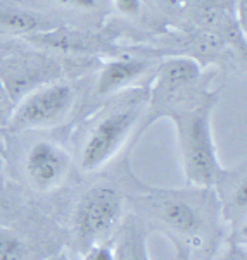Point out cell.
<instances>
[{
  "label": "cell",
  "mask_w": 247,
  "mask_h": 260,
  "mask_svg": "<svg viewBox=\"0 0 247 260\" xmlns=\"http://www.w3.org/2000/svg\"><path fill=\"white\" fill-rule=\"evenodd\" d=\"M194 99L196 91L157 111V114L170 116L175 122L182 164L188 183L209 188L223 176L211 131V111L214 96L204 93L199 100Z\"/></svg>",
  "instance_id": "obj_1"
},
{
  "label": "cell",
  "mask_w": 247,
  "mask_h": 260,
  "mask_svg": "<svg viewBox=\"0 0 247 260\" xmlns=\"http://www.w3.org/2000/svg\"><path fill=\"white\" fill-rule=\"evenodd\" d=\"M145 212L168 236H173L178 243L201 245L206 221L201 209L192 200L178 195H161L147 198Z\"/></svg>",
  "instance_id": "obj_2"
},
{
  "label": "cell",
  "mask_w": 247,
  "mask_h": 260,
  "mask_svg": "<svg viewBox=\"0 0 247 260\" xmlns=\"http://www.w3.org/2000/svg\"><path fill=\"white\" fill-rule=\"evenodd\" d=\"M136 121L135 109H118L99 121L87 136L80 153V167L83 173L100 169L116 155L125 143Z\"/></svg>",
  "instance_id": "obj_3"
},
{
  "label": "cell",
  "mask_w": 247,
  "mask_h": 260,
  "mask_svg": "<svg viewBox=\"0 0 247 260\" xmlns=\"http://www.w3.org/2000/svg\"><path fill=\"white\" fill-rule=\"evenodd\" d=\"M74 102V90L66 83H52L32 91L12 112L11 122L16 129L48 127L59 122Z\"/></svg>",
  "instance_id": "obj_4"
},
{
  "label": "cell",
  "mask_w": 247,
  "mask_h": 260,
  "mask_svg": "<svg viewBox=\"0 0 247 260\" xmlns=\"http://www.w3.org/2000/svg\"><path fill=\"white\" fill-rule=\"evenodd\" d=\"M123 198L111 188H94L80 200L74 214V228L83 245H92L104 238L118 222Z\"/></svg>",
  "instance_id": "obj_5"
},
{
  "label": "cell",
  "mask_w": 247,
  "mask_h": 260,
  "mask_svg": "<svg viewBox=\"0 0 247 260\" xmlns=\"http://www.w3.org/2000/svg\"><path fill=\"white\" fill-rule=\"evenodd\" d=\"M201 76L199 62L190 57H176L162 64L152 83L151 100L156 105V112L194 93Z\"/></svg>",
  "instance_id": "obj_6"
},
{
  "label": "cell",
  "mask_w": 247,
  "mask_h": 260,
  "mask_svg": "<svg viewBox=\"0 0 247 260\" xmlns=\"http://www.w3.org/2000/svg\"><path fill=\"white\" fill-rule=\"evenodd\" d=\"M26 174L38 189H52L63 183L69 167V157L59 145L38 142L28 150Z\"/></svg>",
  "instance_id": "obj_7"
},
{
  "label": "cell",
  "mask_w": 247,
  "mask_h": 260,
  "mask_svg": "<svg viewBox=\"0 0 247 260\" xmlns=\"http://www.w3.org/2000/svg\"><path fill=\"white\" fill-rule=\"evenodd\" d=\"M147 69V62L140 59H116L109 62L100 73L97 81V91L100 95H109L121 90L139 76H142Z\"/></svg>",
  "instance_id": "obj_8"
},
{
  "label": "cell",
  "mask_w": 247,
  "mask_h": 260,
  "mask_svg": "<svg viewBox=\"0 0 247 260\" xmlns=\"http://www.w3.org/2000/svg\"><path fill=\"white\" fill-rule=\"evenodd\" d=\"M32 38L45 47L59 48V50L68 52H92L100 50V47H102V43H99L97 40L78 31H71V29L50 28L47 31L32 35Z\"/></svg>",
  "instance_id": "obj_9"
},
{
  "label": "cell",
  "mask_w": 247,
  "mask_h": 260,
  "mask_svg": "<svg viewBox=\"0 0 247 260\" xmlns=\"http://www.w3.org/2000/svg\"><path fill=\"white\" fill-rule=\"evenodd\" d=\"M0 28L24 35H35L50 29L45 21H42L38 16L9 6H0Z\"/></svg>",
  "instance_id": "obj_10"
},
{
  "label": "cell",
  "mask_w": 247,
  "mask_h": 260,
  "mask_svg": "<svg viewBox=\"0 0 247 260\" xmlns=\"http://www.w3.org/2000/svg\"><path fill=\"white\" fill-rule=\"evenodd\" d=\"M118 260H149L142 235L136 231L126 233L118 250Z\"/></svg>",
  "instance_id": "obj_11"
},
{
  "label": "cell",
  "mask_w": 247,
  "mask_h": 260,
  "mask_svg": "<svg viewBox=\"0 0 247 260\" xmlns=\"http://www.w3.org/2000/svg\"><path fill=\"white\" fill-rule=\"evenodd\" d=\"M24 246L12 233L0 229V260H23Z\"/></svg>",
  "instance_id": "obj_12"
},
{
  "label": "cell",
  "mask_w": 247,
  "mask_h": 260,
  "mask_svg": "<svg viewBox=\"0 0 247 260\" xmlns=\"http://www.w3.org/2000/svg\"><path fill=\"white\" fill-rule=\"evenodd\" d=\"M87 260H116V255L107 246H95L88 252Z\"/></svg>",
  "instance_id": "obj_13"
},
{
  "label": "cell",
  "mask_w": 247,
  "mask_h": 260,
  "mask_svg": "<svg viewBox=\"0 0 247 260\" xmlns=\"http://www.w3.org/2000/svg\"><path fill=\"white\" fill-rule=\"evenodd\" d=\"M114 4L126 16H136L140 11V0H114Z\"/></svg>",
  "instance_id": "obj_14"
},
{
  "label": "cell",
  "mask_w": 247,
  "mask_h": 260,
  "mask_svg": "<svg viewBox=\"0 0 247 260\" xmlns=\"http://www.w3.org/2000/svg\"><path fill=\"white\" fill-rule=\"evenodd\" d=\"M11 96H9L7 90L4 88V85L0 83V121H4L6 117H11Z\"/></svg>",
  "instance_id": "obj_15"
},
{
  "label": "cell",
  "mask_w": 247,
  "mask_h": 260,
  "mask_svg": "<svg viewBox=\"0 0 247 260\" xmlns=\"http://www.w3.org/2000/svg\"><path fill=\"white\" fill-rule=\"evenodd\" d=\"M54 2L73 9H94L97 6V0H54Z\"/></svg>",
  "instance_id": "obj_16"
}]
</instances>
